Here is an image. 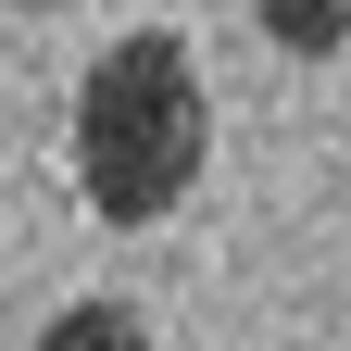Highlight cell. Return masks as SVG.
<instances>
[{
	"label": "cell",
	"mask_w": 351,
	"mask_h": 351,
	"mask_svg": "<svg viewBox=\"0 0 351 351\" xmlns=\"http://www.w3.org/2000/svg\"><path fill=\"white\" fill-rule=\"evenodd\" d=\"M201 151H213V101H201V63L189 38H113L75 88V189L101 226H163L176 201L201 189Z\"/></svg>",
	"instance_id": "6da1fadb"
},
{
	"label": "cell",
	"mask_w": 351,
	"mask_h": 351,
	"mask_svg": "<svg viewBox=\"0 0 351 351\" xmlns=\"http://www.w3.org/2000/svg\"><path fill=\"white\" fill-rule=\"evenodd\" d=\"M38 351H151V326L125 314V301H75V314L38 326Z\"/></svg>",
	"instance_id": "7a4b0ae2"
},
{
	"label": "cell",
	"mask_w": 351,
	"mask_h": 351,
	"mask_svg": "<svg viewBox=\"0 0 351 351\" xmlns=\"http://www.w3.org/2000/svg\"><path fill=\"white\" fill-rule=\"evenodd\" d=\"M251 13H263V38H276V51H301V63L351 38V0H251Z\"/></svg>",
	"instance_id": "3957f363"
},
{
	"label": "cell",
	"mask_w": 351,
	"mask_h": 351,
	"mask_svg": "<svg viewBox=\"0 0 351 351\" xmlns=\"http://www.w3.org/2000/svg\"><path fill=\"white\" fill-rule=\"evenodd\" d=\"M25 13H51V0H25Z\"/></svg>",
	"instance_id": "277c9868"
}]
</instances>
